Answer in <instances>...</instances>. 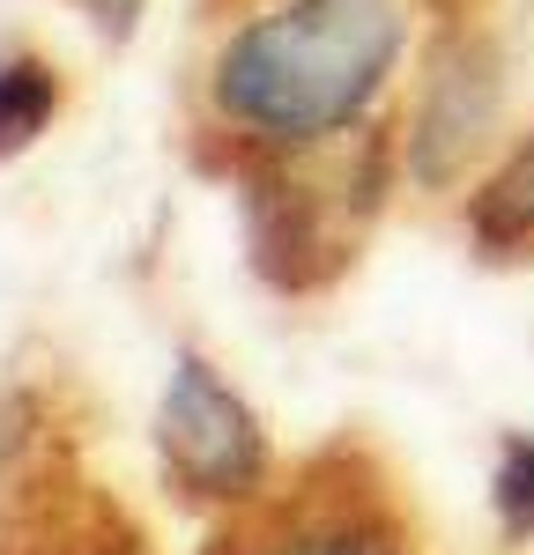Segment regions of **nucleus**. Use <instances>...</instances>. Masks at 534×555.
<instances>
[{
    "mask_svg": "<svg viewBox=\"0 0 534 555\" xmlns=\"http://www.w3.org/2000/svg\"><path fill=\"white\" fill-rule=\"evenodd\" d=\"M156 467H164V489L201 518L253 504L282 474L253 400L223 378L201 348L171 356V378H164V400H156Z\"/></svg>",
    "mask_w": 534,
    "mask_h": 555,
    "instance_id": "39448f33",
    "label": "nucleus"
},
{
    "mask_svg": "<svg viewBox=\"0 0 534 555\" xmlns=\"http://www.w3.org/2000/svg\"><path fill=\"white\" fill-rule=\"evenodd\" d=\"M238 178V215H245V253L267 289L282 297H319L356 267L371 222L400 185V112L371 127L290 149V156H245L223 164Z\"/></svg>",
    "mask_w": 534,
    "mask_h": 555,
    "instance_id": "f03ea898",
    "label": "nucleus"
},
{
    "mask_svg": "<svg viewBox=\"0 0 534 555\" xmlns=\"http://www.w3.org/2000/svg\"><path fill=\"white\" fill-rule=\"evenodd\" d=\"M512 149V60L483 15H438L400 104V185L423 201L475 193Z\"/></svg>",
    "mask_w": 534,
    "mask_h": 555,
    "instance_id": "20e7f679",
    "label": "nucleus"
},
{
    "mask_svg": "<svg viewBox=\"0 0 534 555\" xmlns=\"http://www.w3.org/2000/svg\"><path fill=\"white\" fill-rule=\"evenodd\" d=\"M431 15H490V0H431Z\"/></svg>",
    "mask_w": 534,
    "mask_h": 555,
    "instance_id": "1a4fd4ad",
    "label": "nucleus"
},
{
    "mask_svg": "<svg viewBox=\"0 0 534 555\" xmlns=\"http://www.w3.org/2000/svg\"><path fill=\"white\" fill-rule=\"evenodd\" d=\"M431 0H267L193 67V133L223 164L290 156L386 119Z\"/></svg>",
    "mask_w": 534,
    "mask_h": 555,
    "instance_id": "f257e3e1",
    "label": "nucleus"
},
{
    "mask_svg": "<svg viewBox=\"0 0 534 555\" xmlns=\"http://www.w3.org/2000/svg\"><path fill=\"white\" fill-rule=\"evenodd\" d=\"M201 555H431V533L400 474L364 437H334L282 467L253 504L208 518Z\"/></svg>",
    "mask_w": 534,
    "mask_h": 555,
    "instance_id": "7ed1b4c3",
    "label": "nucleus"
},
{
    "mask_svg": "<svg viewBox=\"0 0 534 555\" xmlns=\"http://www.w3.org/2000/svg\"><path fill=\"white\" fill-rule=\"evenodd\" d=\"M490 504L505 541H534V437H512L497 452V481H490Z\"/></svg>",
    "mask_w": 534,
    "mask_h": 555,
    "instance_id": "0eeeda50",
    "label": "nucleus"
},
{
    "mask_svg": "<svg viewBox=\"0 0 534 555\" xmlns=\"http://www.w3.org/2000/svg\"><path fill=\"white\" fill-rule=\"evenodd\" d=\"M75 8H82V15L97 23V30H104V38H127V30H134V15H141L149 0H75Z\"/></svg>",
    "mask_w": 534,
    "mask_h": 555,
    "instance_id": "6e6552de",
    "label": "nucleus"
},
{
    "mask_svg": "<svg viewBox=\"0 0 534 555\" xmlns=\"http://www.w3.org/2000/svg\"><path fill=\"white\" fill-rule=\"evenodd\" d=\"M127 555H134V548H127Z\"/></svg>",
    "mask_w": 534,
    "mask_h": 555,
    "instance_id": "9d476101",
    "label": "nucleus"
},
{
    "mask_svg": "<svg viewBox=\"0 0 534 555\" xmlns=\"http://www.w3.org/2000/svg\"><path fill=\"white\" fill-rule=\"evenodd\" d=\"M67 112V75H60V60H44L30 44H8L0 52V164H15V156H30L52 119Z\"/></svg>",
    "mask_w": 534,
    "mask_h": 555,
    "instance_id": "423d86ee",
    "label": "nucleus"
}]
</instances>
